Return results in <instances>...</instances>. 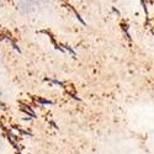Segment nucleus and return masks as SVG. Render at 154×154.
<instances>
[{
    "instance_id": "obj_1",
    "label": "nucleus",
    "mask_w": 154,
    "mask_h": 154,
    "mask_svg": "<svg viewBox=\"0 0 154 154\" xmlns=\"http://www.w3.org/2000/svg\"><path fill=\"white\" fill-rule=\"evenodd\" d=\"M3 5H4V0H0V8H3Z\"/></svg>"
},
{
    "instance_id": "obj_2",
    "label": "nucleus",
    "mask_w": 154,
    "mask_h": 154,
    "mask_svg": "<svg viewBox=\"0 0 154 154\" xmlns=\"http://www.w3.org/2000/svg\"><path fill=\"white\" fill-rule=\"evenodd\" d=\"M0 138H2V133H0Z\"/></svg>"
}]
</instances>
